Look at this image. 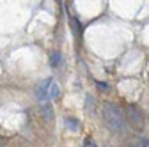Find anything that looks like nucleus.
<instances>
[{"label": "nucleus", "mask_w": 149, "mask_h": 147, "mask_svg": "<svg viewBox=\"0 0 149 147\" xmlns=\"http://www.w3.org/2000/svg\"><path fill=\"white\" fill-rule=\"evenodd\" d=\"M69 23H71V27H73V32H74V35H80V32H82V28H80V25H78V21L74 20L73 16H69Z\"/></svg>", "instance_id": "nucleus-8"}, {"label": "nucleus", "mask_w": 149, "mask_h": 147, "mask_svg": "<svg viewBox=\"0 0 149 147\" xmlns=\"http://www.w3.org/2000/svg\"><path fill=\"white\" fill-rule=\"evenodd\" d=\"M52 82L53 80H43L41 83H39V87H37V90H36V96H37V99L41 101V105H45V103H48V96H50V85H52Z\"/></svg>", "instance_id": "nucleus-3"}, {"label": "nucleus", "mask_w": 149, "mask_h": 147, "mask_svg": "<svg viewBox=\"0 0 149 147\" xmlns=\"http://www.w3.org/2000/svg\"><path fill=\"white\" fill-rule=\"evenodd\" d=\"M126 115H128L130 124H132L135 130H142V126H144V119H142L140 110H139L135 105H130V106L126 108Z\"/></svg>", "instance_id": "nucleus-2"}, {"label": "nucleus", "mask_w": 149, "mask_h": 147, "mask_svg": "<svg viewBox=\"0 0 149 147\" xmlns=\"http://www.w3.org/2000/svg\"><path fill=\"white\" fill-rule=\"evenodd\" d=\"M66 126L71 128L73 131H78V130H80V122H78V121H74L73 117H68V119H66Z\"/></svg>", "instance_id": "nucleus-6"}, {"label": "nucleus", "mask_w": 149, "mask_h": 147, "mask_svg": "<svg viewBox=\"0 0 149 147\" xmlns=\"http://www.w3.org/2000/svg\"><path fill=\"white\" fill-rule=\"evenodd\" d=\"M98 87H101V89L105 90V89H107V83H101V82H100V83H98Z\"/></svg>", "instance_id": "nucleus-10"}, {"label": "nucleus", "mask_w": 149, "mask_h": 147, "mask_svg": "<svg viewBox=\"0 0 149 147\" xmlns=\"http://www.w3.org/2000/svg\"><path fill=\"white\" fill-rule=\"evenodd\" d=\"M61 59H62L61 51H55V53H52V57H50V64H52V67H57V66H61Z\"/></svg>", "instance_id": "nucleus-5"}, {"label": "nucleus", "mask_w": 149, "mask_h": 147, "mask_svg": "<svg viewBox=\"0 0 149 147\" xmlns=\"http://www.w3.org/2000/svg\"><path fill=\"white\" fill-rule=\"evenodd\" d=\"M87 108H89V110H92V96H91V94L87 96Z\"/></svg>", "instance_id": "nucleus-9"}, {"label": "nucleus", "mask_w": 149, "mask_h": 147, "mask_svg": "<svg viewBox=\"0 0 149 147\" xmlns=\"http://www.w3.org/2000/svg\"><path fill=\"white\" fill-rule=\"evenodd\" d=\"M50 98L52 99L59 98V83L57 82H52V85H50Z\"/></svg>", "instance_id": "nucleus-7"}, {"label": "nucleus", "mask_w": 149, "mask_h": 147, "mask_svg": "<svg viewBox=\"0 0 149 147\" xmlns=\"http://www.w3.org/2000/svg\"><path fill=\"white\" fill-rule=\"evenodd\" d=\"M103 121L108 126V130H112L114 133L124 131L126 122H124V117L121 114V110L117 108V105H114V103H105V106H103Z\"/></svg>", "instance_id": "nucleus-1"}, {"label": "nucleus", "mask_w": 149, "mask_h": 147, "mask_svg": "<svg viewBox=\"0 0 149 147\" xmlns=\"http://www.w3.org/2000/svg\"><path fill=\"white\" fill-rule=\"evenodd\" d=\"M41 112H43V115H45L46 121H52V117H53V110H52V105H50V103L41 105Z\"/></svg>", "instance_id": "nucleus-4"}]
</instances>
